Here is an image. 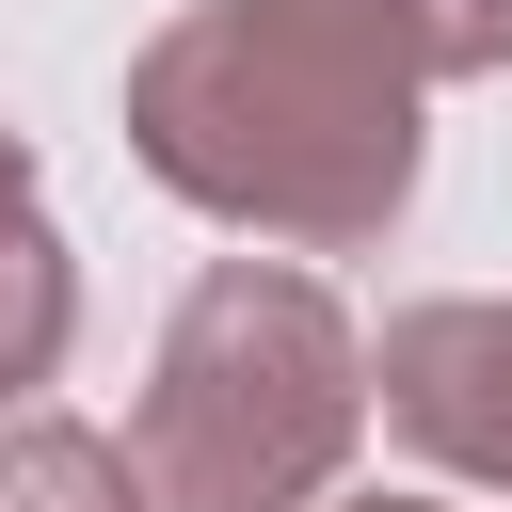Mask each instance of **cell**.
I'll use <instances>...</instances> for the list:
<instances>
[{"instance_id":"277c9868","label":"cell","mask_w":512,"mask_h":512,"mask_svg":"<svg viewBox=\"0 0 512 512\" xmlns=\"http://www.w3.org/2000/svg\"><path fill=\"white\" fill-rule=\"evenodd\" d=\"M64 336H80V256H64V224H48L32 144L0 128V416L64 384Z\"/></svg>"},{"instance_id":"52a82bcc","label":"cell","mask_w":512,"mask_h":512,"mask_svg":"<svg viewBox=\"0 0 512 512\" xmlns=\"http://www.w3.org/2000/svg\"><path fill=\"white\" fill-rule=\"evenodd\" d=\"M320 512H448V496H320Z\"/></svg>"},{"instance_id":"6da1fadb","label":"cell","mask_w":512,"mask_h":512,"mask_svg":"<svg viewBox=\"0 0 512 512\" xmlns=\"http://www.w3.org/2000/svg\"><path fill=\"white\" fill-rule=\"evenodd\" d=\"M128 160L272 256H368L432 160V64L368 0H192L128 48Z\"/></svg>"},{"instance_id":"8992f818","label":"cell","mask_w":512,"mask_h":512,"mask_svg":"<svg viewBox=\"0 0 512 512\" xmlns=\"http://www.w3.org/2000/svg\"><path fill=\"white\" fill-rule=\"evenodd\" d=\"M368 16H400L432 80H512V0H368Z\"/></svg>"},{"instance_id":"5b68a950","label":"cell","mask_w":512,"mask_h":512,"mask_svg":"<svg viewBox=\"0 0 512 512\" xmlns=\"http://www.w3.org/2000/svg\"><path fill=\"white\" fill-rule=\"evenodd\" d=\"M0 512H160V496H144V464H128L96 416L16 400V416H0Z\"/></svg>"},{"instance_id":"7a4b0ae2","label":"cell","mask_w":512,"mask_h":512,"mask_svg":"<svg viewBox=\"0 0 512 512\" xmlns=\"http://www.w3.org/2000/svg\"><path fill=\"white\" fill-rule=\"evenodd\" d=\"M368 432V336L304 256H208L128 400V464L160 512H320Z\"/></svg>"},{"instance_id":"3957f363","label":"cell","mask_w":512,"mask_h":512,"mask_svg":"<svg viewBox=\"0 0 512 512\" xmlns=\"http://www.w3.org/2000/svg\"><path fill=\"white\" fill-rule=\"evenodd\" d=\"M368 400L416 464L512 496V288H432L368 336Z\"/></svg>"}]
</instances>
